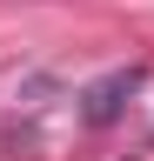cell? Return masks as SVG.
Masks as SVG:
<instances>
[{
    "label": "cell",
    "instance_id": "cell-1",
    "mask_svg": "<svg viewBox=\"0 0 154 161\" xmlns=\"http://www.w3.org/2000/svg\"><path fill=\"white\" fill-rule=\"evenodd\" d=\"M141 80H147L141 67H114V74H101L94 87H81V121H87V128H107V121H121V108L141 94Z\"/></svg>",
    "mask_w": 154,
    "mask_h": 161
}]
</instances>
